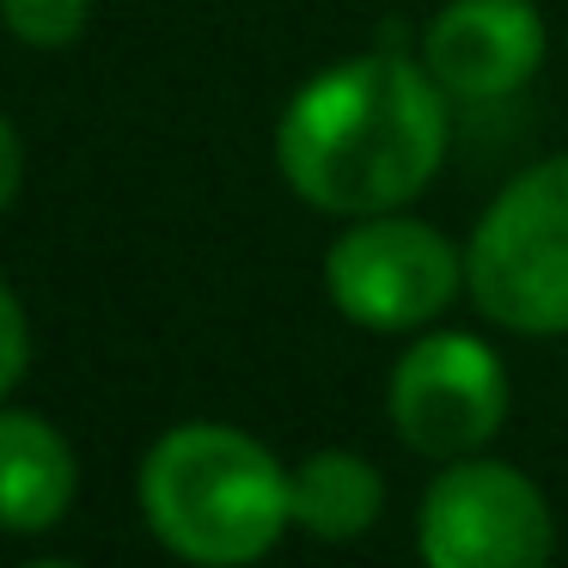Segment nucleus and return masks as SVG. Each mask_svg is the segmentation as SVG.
<instances>
[{
  "label": "nucleus",
  "instance_id": "nucleus-2",
  "mask_svg": "<svg viewBox=\"0 0 568 568\" xmlns=\"http://www.w3.org/2000/svg\"><path fill=\"white\" fill-rule=\"evenodd\" d=\"M141 519L172 556L202 568L257 562L294 526L287 470L226 422H184L141 458Z\"/></svg>",
  "mask_w": 568,
  "mask_h": 568
},
{
  "label": "nucleus",
  "instance_id": "nucleus-5",
  "mask_svg": "<svg viewBox=\"0 0 568 568\" xmlns=\"http://www.w3.org/2000/svg\"><path fill=\"white\" fill-rule=\"evenodd\" d=\"M392 428L422 458H470L507 422V373L483 336L428 331L392 367Z\"/></svg>",
  "mask_w": 568,
  "mask_h": 568
},
{
  "label": "nucleus",
  "instance_id": "nucleus-10",
  "mask_svg": "<svg viewBox=\"0 0 568 568\" xmlns=\"http://www.w3.org/2000/svg\"><path fill=\"white\" fill-rule=\"evenodd\" d=\"M0 19L31 50H68L92 19V0H0Z\"/></svg>",
  "mask_w": 568,
  "mask_h": 568
},
{
  "label": "nucleus",
  "instance_id": "nucleus-11",
  "mask_svg": "<svg viewBox=\"0 0 568 568\" xmlns=\"http://www.w3.org/2000/svg\"><path fill=\"white\" fill-rule=\"evenodd\" d=\"M26 367H31V324H26V306H19V294L0 282V404L19 392Z\"/></svg>",
  "mask_w": 568,
  "mask_h": 568
},
{
  "label": "nucleus",
  "instance_id": "nucleus-4",
  "mask_svg": "<svg viewBox=\"0 0 568 568\" xmlns=\"http://www.w3.org/2000/svg\"><path fill=\"white\" fill-rule=\"evenodd\" d=\"M324 287L336 312L361 331H416L434 324L465 287V257L453 239L409 214H361L324 257Z\"/></svg>",
  "mask_w": 568,
  "mask_h": 568
},
{
  "label": "nucleus",
  "instance_id": "nucleus-3",
  "mask_svg": "<svg viewBox=\"0 0 568 568\" xmlns=\"http://www.w3.org/2000/svg\"><path fill=\"white\" fill-rule=\"evenodd\" d=\"M465 287L514 336L568 331V153L538 160L483 209L465 245Z\"/></svg>",
  "mask_w": 568,
  "mask_h": 568
},
{
  "label": "nucleus",
  "instance_id": "nucleus-6",
  "mask_svg": "<svg viewBox=\"0 0 568 568\" xmlns=\"http://www.w3.org/2000/svg\"><path fill=\"white\" fill-rule=\"evenodd\" d=\"M416 538L434 568H538L556 550L538 483L495 458H453L434 477Z\"/></svg>",
  "mask_w": 568,
  "mask_h": 568
},
{
  "label": "nucleus",
  "instance_id": "nucleus-8",
  "mask_svg": "<svg viewBox=\"0 0 568 568\" xmlns=\"http://www.w3.org/2000/svg\"><path fill=\"white\" fill-rule=\"evenodd\" d=\"M80 489L74 446L38 409H0V531L38 538L62 526Z\"/></svg>",
  "mask_w": 568,
  "mask_h": 568
},
{
  "label": "nucleus",
  "instance_id": "nucleus-7",
  "mask_svg": "<svg viewBox=\"0 0 568 568\" xmlns=\"http://www.w3.org/2000/svg\"><path fill=\"white\" fill-rule=\"evenodd\" d=\"M544 62V19L531 0H446L422 31V68L446 99L495 104Z\"/></svg>",
  "mask_w": 568,
  "mask_h": 568
},
{
  "label": "nucleus",
  "instance_id": "nucleus-12",
  "mask_svg": "<svg viewBox=\"0 0 568 568\" xmlns=\"http://www.w3.org/2000/svg\"><path fill=\"white\" fill-rule=\"evenodd\" d=\"M19 184H26V148H19V129L0 116V214L13 209Z\"/></svg>",
  "mask_w": 568,
  "mask_h": 568
},
{
  "label": "nucleus",
  "instance_id": "nucleus-9",
  "mask_svg": "<svg viewBox=\"0 0 568 568\" xmlns=\"http://www.w3.org/2000/svg\"><path fill=\"white\" fill-rule=\"evenodd\" d=\"M287 507H294L300 531H312V538H324V544H348V538L379 526L385 477L361 453L324 446V453H306L287 470Z\"/></svg>",
  "mask_w": 568,
  "mask_h": 568
},
{
  "label": "nucleus",
  "instance_id": "nucleus-1",
  "mask_svg": "<svg viewBox=\"0 0 568 568\" xmlns=\"http://www.w3.org/2000/svg\"><path fill=\"white\" fill-rule=\"evenodd\" d=\"M446 160V87L392 50L312 74L275 123V165L318 214H392Z\"/></svg>",
  "mask_w": 568,
  "mask_h": 568
}]
</instances>
